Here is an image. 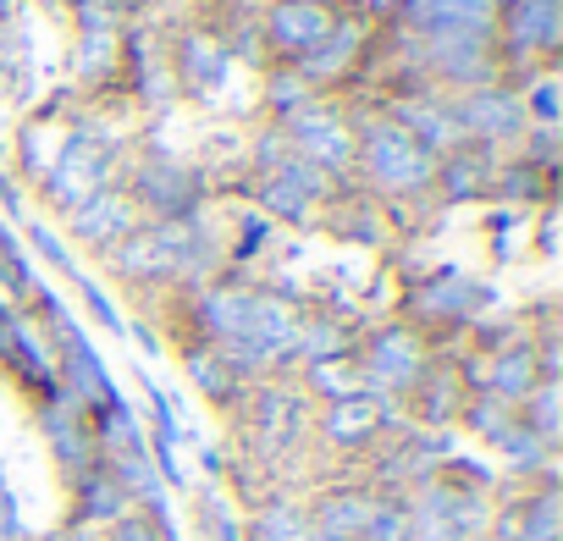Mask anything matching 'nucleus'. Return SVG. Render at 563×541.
Instances as JSON below:
<instances>
[{
    "mask_svg": "<svg viewBox=\"0 0 563 541\" xmlns=\"http://www.w3.org/2000/svg\"><path fill=\"white\" fill-rule=\"evenodd\" d=\"M354 177L387 199V205H409V199H431L437 183V155L404 133L387 111L382 117H360V155H354Z\"/></svg>",
    "mask_w": 563,
    "mask_h": 541,
    "instance_id": "nucleus-1",
    "label": "nucleus"
},
{
    "mask_svg": "<svg viewBox=\"0 0 563 541\" xmlns=\"http://www.w3.org/2000/svg\"><path fill=\"white\" fill-rule=\"evenodd\" d=\"M563 51V0H508L492 18V56L503 84H525L536 73H552Z\"/></svg>",
    "mask_w": 563,
    "mask_h": 541,
    "instance_id": "nucleus-2",
    "label": "nucleus"
},
{
    "mask_svg": "<svg viewBox=\"0 0 563 541\" xmlns=\"http://www.w3.org/2000/svg\"><path fill=\"white\" fill-rule=\"evenodd\" d=\"M492 310V288L481 277H470V270H431V277H420L409 294H404V316L431 349H442L448 338H470L481 327V316Z\"/></svg>",
    "mask_w": 563,
    "mask_h": 541,
    "instance_id": "nucleus-3",
    "label": "nucleus"
},
{
    "mask_svg": "<svg viewBox=\"0 0 563 541\" xmlns=\"http://www.w3.org/2000/svg\"><path fill=\"white\" fill-rule=\"evenodd\" d=\"M343 183L305 166L299 155H282L271 166H254L249 172V199L265 221H288V227H321L338 205Z\"/></svg>",
    "mask_w": 563,
    "mask_h": 541,
    "instance_id": "nucleus-4",
    "label": "nucleus"
},
{
    "mask_svg": "<svg viewBox=\"0 0 563 541\" xmlns=\"http://www.w3.org/2000/svg\"><path fill=\"white\" fill-rule=\"evenodd\" d=\"M271 128L282 133L288 155H299L305 166H316V172H327V177H338V183H349V177H354L360 122H354L338 100H321V95H316V100H305L299 111L276 117Z\"/></svg>",
    "mask_w": 563,
    "mask_h": 541,
    "instance_id": "nucleus-5",
    "label": "nucleus"
},
{
    "mask_svg": "<svg viewBox=\"0 0 563 541\" xmlns=\"http://www.w3.org/2000/svg\"><path fill=\"white\" fill-rule=\"evenodd\" d=\"M437 354H442V349H431L409 321H382V327L360 332L354 371H360L365 393H376V398H387V404H404V398L420 387V376L431 371Z\"/></svg>",
    "mask_w": 563,
    "mask_h": 541,
    "instance_id": "nucleus-6",
    "label": "nucleus"
},
{
    "mask_svg": "<svg viewBox=\"0 0 563 541\" xmlns=\"http://www.w3.org/2000/svg\"><path fill=\"white\" fill-rule=\"evenodd\" d=\"M111 183H122V150L106 144V139L89 133V128H73V133L62 139V150L51 155L45 177H40V199H45L56 216H67V210H78L84 199H95L100 188H111Z\"/></svg>",
    "mask_w": 563,
    "mask_h": 541,
    "instance_id": "nucleus-7",
    "label": "nucleus"
},
{
    "mask_svg": "<svg viewBox=\"0 0 563 541\" xmlns=\"http://www.w3.org/2000/svg\"><path fill=\"white\" fill-rule=\"evenodd\" d=\"M122 188L144 221H188L205 205V172L177 161V155H139L128 166Z\"/></svg>",
    "mask_w": 563,
    "mask_h": 541,
    "instance_id": "nucleus-8",
    "label": "nucleus"
},
{
    "mask_svg": "<svg viewBox=\"0 0 563 541\" xmlns=\"http://www.w3.org/2000/svg\"><path fill=\"white\" fill-rule=\"evenodd\" d=\"M338 18H343V7H327V0H271L254 18V40L271 67H294L338 29Z\"/></svg>",
    "mask_w": 563,
    "mask_h": 541,
    "instance_id": "nucleus-9",
    "label": "nucleus"
},
{
    "mask_svg": "<svg viewBox=\"0 0 563 541\" xmlns=\"http://www.w3.org/2000/svg\"><path fill=\"white\" fill-rule=\"evenodd\" d=\"M387 34L409 45H442V40H492V7L481 0H393L382 12Z\"/></svg>",
    "mask_w": 563,
    "mask_h": 541,
    "instance_id": "nucleus-10",
    "label": "nucleus"
},
{
    "mask_svg": "<svg viewBox=\"0 0 563 541\" xmlns=\"http://www.w3.org/2000/svg\"><path fill=\"white\" fill-rule=\"evenodd\" d=\"M453 122H459V139L486 155L519 150V139L530 133V117H525V100L514 84H486V89L453 95Z\"/></svg>",
    "mask_w": 563,
    "mask_h": 541,
    "instance_id": "nucleus-11",
    "label": "nucleus"
},
{
    "mask_svg": "<svg viewBox=\"0 0 563 541\" xmlns=\"http://www.w3.org/2000/svg\"><path fill=\"white\" fill-rule=\"evenodd\" d=\"M404 426L398 404L376 398V393H354V398H338V404H321L316 420H310V437L332 453H371L387 442V431Z\"/></svg>",
    "mask_w": 563,
    "mask_h": 541,
    "instance_id": "nucleus-12",
    "label": "nucleus"
},
{
    "mask_svg": "<svg viewBox=\"0 0 563 541\" xmlns=\"http://www.w3.org/2000/svg\"><path fill=\"white\" fill-rule=\"evenodd\" d=\"M34 426H40V437H45V448H51V459H56L62 481H73V475H84V470H95V464H100L95 420H89L67 393H56V398L34 404Z\"/></svg>",
    "mask_w": 563,
    "mask_h": 541,
    "instance_id": "nucleus-13",
    "label": "nucleus"
},
{
    "mask_svg": "<svg viewBox=\"0 0 563 541\" xmlns=\"http://www.w3.org/2000/svg\"><path fill=\"white\" fill-rule=\"evenodd\" d=\"M166 62H172V84L194 100L216 95L232 73V40L221 29H183L172 45H166Z\"/></svg>",
    "mask_w": 563,
    "mask_h": 541,
    "instance_id": "nucleus-14",
    "label": "nucleus"
},
{
    "mask_svg": "<svg viewBox=\"0 0 563 541\" xmlns=\"http://www.w3.org/2000/svg\"><path fill=\"white\" fill-rule=\"evenodd\" d=\"M62 221H67V238H73V243H84L89 254H106V249H117L144 216H139V205L128 199V188L111 183V188H100L95 199H84L78 210H67Z\"/></svg>",
    "mask_w": 563,
    "mask_h": 541,
    "instance_id": "nucleus-15",
    "label": "nucleus"
},
{
    "mask_svg": "<svg viewBox=\"0 0 563 541\" xmlns=\"http://www.w3.org/2000/svg\"><path fill=\"white\" fill-rule=\"evenodd\" d=\"M177 365H183V376H188V387L210 404V409H221V415H238V404H243V393H249V382L210 349V343H199V338H177Z\"/></svg>",
    "mask_w": 563,
    "mask_h": 541,
    "instance_id": "nucleus-16",
    "label": "nucleus"
},
{
    "mask_svg": "<svg viewBox=\"0 0 563 541\" xmlns=\"http://www.w3.org/2000/svg\"><path fill=\"white\" fill-rule=\"evenodd\" d=\"M128 508H133V497L122 492V481L106 464H95V470L67 481V530H106Z\"/></svg>",
    "mask_w": 563,
    "mask_h": 541,
    "instance_id": "nucleus-17",
    "label": "nucleus"
},
{
    "mask_svg": "<svg viewBox=\"0 0 563 541\" xmlns=\"http://www.w3.org/2000/svg\"><path fill=\"white\" fill-rule=\"evenodd\" d=\"M243 541H316V530H310V514H305L299 497L265 492V497H249Z\"/></svg>",
    "mask_w": 563,
    "mask_h": 541,
    "instance_id": "nucleus-18",
    "label": "nucleus"
},
{
    "mask_svg": "<svg viewBox=\"0 0 563 541\" xmlns=\"http://www.w3.org/2000/svg\"><path fill=\"white\" fill-rule=\"evenodd\" d=\"M73 128H78V122H62L56 111H40L34 122H23V133H18V166H23V177H29V183H40V177H45L51 155L62 150V139H67Z\"/></svg>",
    "mask_w": 563,
    "mask_h": 541,
    "instance_id": "nucleus-19",
    "label": "nucleus"
},
{
    "mask_svg": "<svg viewBox=\"0 0 563 541\" xmlns=\"http://www.w3.org/2000/svg\"><path fill=\"white\" fill-rule=\"evenodd\" d=\"M519 420H525V431H530L541 448L558 453V442H563V376L536 382V393L519 404Z\"/></svg>",
    "mask_w": 563,
    "mask_h": 541,
    "instance_id": "nucleus-20",
    "label": "nucleus"
},
{
    "mask_svg": "<svg viewBox=\"0 0 563 541\" xmlns=\"http://www.w3.org/2000/svg\"><path fill=\"white\" fill-rule=\"evenodd\" d=\"M514 426H519V409L503 404V398H492V393H470L464 409H459V431H470L481 448H497Z\"/></svg>",
    "mask_w": 563,
    "mask_h": 541,
    "instance_id": "nucleus-21",
    "label": "nucleus"
},
{
    "mask_svg": "<svg viewBox=\"0 0 563 541\" xmlns=\"http://www.w3.org/2000/svg\"><path fill=\"white\" fill-rule=\"evenodd\" d=\"M194 536L199 541H243V514L227 503L221 486H199L194 492Z\"/></svg>",
    "mask_w": 563,
    "mask_h": 541,
    "instance_id": "nucleus-22",
    "label": "nucleus"
},
{
    "mask_svg": "<svg viewBox=\"0 0 563 541\" xmlns=\"http://www.w3.org/2000/svg\"><path fill=\"white\" fill-rule=\"evenodd\" d=\"M100 541H172V519L155 508H128L122 519L100 530Z\"/></svg>",
    "mask_w": 563,
    "mask_h": 541,
    "instance_id": "nucleus-23",
    "label": "nucleus"
},
{
    "mask_svg": "<svg viewBox=\"0 0 563 541\" xmlns=\"http://www.w3.org/2000/svg\"><path fill=\"white\" fill-rule=\"evenodd\" d=\"M73 283H78V294H84V305H89V316H95V321H100V327H106V332H117V338H122V332H128V327H122V316H117V310H111V299H106V294H100V288H89V283H84V277H73Z\"/></svg>",
    "mask_w": 563,
    "mask_h": 541,
    "instance_id": "nucleus-24",
    "label": "nucleus"
},
{
    "mask_svg": "<svg viewBox=\"0 0 563 541\" xmlns=\"http://www.w3.org/2000/svg\"><path fill=\"white\" fill-rule=\"evenodd\" d=\"M29 238H34V243H40V254H45V260H51V265H56V270H67V277H78V260H73V254H67V249H62V238H51V232H45V227H29Z\"/></svg>",
    "mask_w": 563,
    "mask_h": 541,
    "instance_id": "nucleus-25",
    "label": "nucleus"
},
{
    "mask_svg": "<svg viewBox=\"0 0 563 541\" xmlns=\"http://www.w3.org/2000/svg\"><path fill=\"white\" fill-rule=\"evenodd\" d=\"M0 541H29V530H23V514H18V497L0 486Z\"/></svg>",
    "mask_w": 563,
    "mask_h": 541,
    "instance_id": "nucleus-26",
    "label": "nucleus"
},
{
    "mask_svg": "<svg viewBox=\"0 0 563 541\" xmlns=\"http://www.w3.org/2000/svg\"><path fill=\"white\" fill-rule=\"evenodd\" d=\"M221 7H227V12H232V18L243 23V29H254V18H260V12L271 7V0H221Z\"/></svg>",
    "mask_w": 563,
    "mask_h": 541,
    "instance_id": "nucleus-27",
    "label": "nucleus"
},
{
    "mask_svg": "<svg viewBox=\"0 0 563 541\" xmlns=\"http://www.w3.org/2000/svg\"><path fill=\"white\" fill-rule=\"evenodd\" d=\"M12 12H18V0H0V29L12 23Z\"/></svg>",
    "mask_w": 563,
    "mask_h": 541,
    "instance_id": "nucleus-28",
    "label": "nucleus"
},
{
    "mask_svg": "<svg viewBox=\"0 0 563 541\" xmlns=\"http://www.w3.org/2000/svg\"><path fill=\"white\" fill-rule=\"evenodd\" d=\"M481 7H492V12H497V7H508V0H481Z\"/></svg>",
    "mask_w": 563,
    "mask_h": 541,
    "instance_id": "nucleus-29",
    "label": "nucleus"
}]
</instances>
